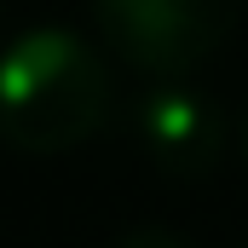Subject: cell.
Returning <instances> with one entry per match:
<instances>
[{
  "instance_id": "3957f363",
  "label": "cell",
  "mask_w": 248,
  "mask_h": 248,
  "mask_svg": "<svg viewBox=\"0 0 248 248\" xmlns=\"http://www.w3.org/2000/svg\"><path fill=\"white\" fill-rule=\"evenodd\" d=\"M133 150L150 162L156 179L202 185L231 150V122L202 87H190V81H150L139 93V104H133Z\"/></svg>"
},
{
  "instance_id": "7a4b0ae2",
  "label": "cell",
  "mask_w": 248,
  "mask_h": 248,
  "mask_svg": "<svg viewBox=\"0 0 248 248\" xmlns=\"http://www.w3.org/2000/svg\"><path fill=\"white\" fill-rule=\"evenodd\" d=\"M243 0H93L98 41L150 81H185L237 29Z\"/></svg>"
},
{
  "instance_id": "5b68a950",
  "label": "cell",
  "mask_w": 248,
  "mask_h": 248,
  "mask_svg": "<svg viewBox=\"0 0 248 248\" xmlns=\"http://www.w3.org/2000/svg\"><path fill=\"white\" fill-rule=\"evenodd\" d=\"M237 144H243V162H248V104H243V116H237Z\"/></svg>"
},
{
  "instance_id": "277c9868",
  "label": "cell",
  "mask_w": 248,
  "mask_h": 248,
  "mask_svg": "<svg viewBox=\"0 0 248 248\" xmlns=\"http://www.w3.org/2000/svg\"><path fill=\"white\" fill-rule=\"evenodd\" d=\"M110 248H196V243H185L179 231H162V225H139V231L116 237Z\"/></svg>"
},
{
  "instance_id": "6da1fadb",
  "label": "cell",
  "mask_w": 248,
  "mask_h": 248,
  "mask_svg": "<svg viewBox=\"0 0 248 248\" xmlns=\"http://www.w3.org/2000/svg\"><path fill=\"white\" fill-rule=\"evenodd\" d=\"M110 104V63L75 29H23L0 52V144L17 156H63L98 139Z\"/></svg>"
}]
</instances>
